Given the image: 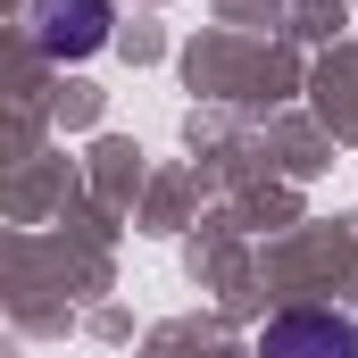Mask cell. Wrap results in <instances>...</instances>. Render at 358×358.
I'll return each instance as SVG.
<instances>
[{"instance_id": "7a4b0ae2", "label": "cell", "mask_w": 358, "mask_h": 358, "mask_svg": "<svg viewBox=\"0 0 358 358\" xmlns=\"http://www.w3.org/2000/svg\"><path fill=\"white\" fill-rule=\"evenodd\" d=\"M259 358H358V325L334 308H283L259 334Z\"/></svg>"}, {"instance_id": "6da1fadb", "label": "cell", "mask_w": 358, "mask_h": 358, "mask_svg": "<svg viewBox=\"0 0 358 358\" xmlns=\"http://www.w3.org/2000/svg\"><path fill=\"white\" fill-rule=\"evenodd\" d=\"M108 25H117V0H34V42L67 67L108 42Z\"/></svg>"}]
</instances>
